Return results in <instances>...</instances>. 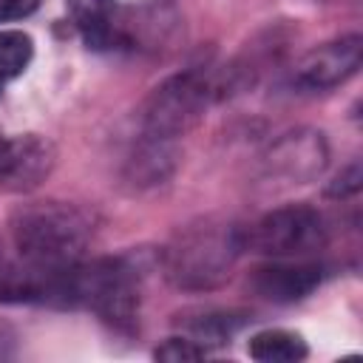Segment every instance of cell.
Instances as JSON below:
<instances>
[{"label": "cell", "mask_w": 363, "mask_h": 363, "mask_svg": "<svg viewBox=\"0 0 363 363\" xmlns=\"http://www.w3.org/2000/svg\"><path fill=\"white\" fill-rule=\"evenodd\" d=\"M65 6L91 48H111L116 43V0H65Z\"/></svg>", "instance_id": "10"}, {"label": "cell", "mask_w": 363, "mask_h": 363, "mask_svg": "<svg viewBox=\"0 0 363 363\" xmlns=\"http://www.w3.org/2000/svg\"><path fill=\"white\" fill-rule=\"evenodd\" d=\"M34 57V43L28 34L17 28L0 31V79H14L20 77Z\"/></svg>", "instance_id": "12"}, {"label": "cell", "mask_w": 363, "mask_h": 363, "mask_svg": "<svg viewBox=\"0 0 363 363\" xmlns=\"http://www.w3.org/2000/svg\"><path fill=\"white\" fill-rule=\"evenodd\" d=\"M0 88H3V79H0Z\"/></svg>", "instance_id": "15"}, {"label": "cell", "mask_w": 363, "mask_h": 363, "mask_svg": "<svg viewBox=\"0 0 363 363\" xmlns=\"http://www.w3.org/2000/svg\"><path fill=\"white\" fill-rule=\"evenodd\" d=\"M9 227L20 258L45 269H68L79 264L91 241V221L62 201L26 204L14 210Z\"/></svg>", "instance_id": "1"}, {"label": "cell", "mask_w": 363, "mask_h": 363, "mask_svg": "<svg viewBox=\"0 0 363 363\" xmlns=\"http://www.w3.org/2000/svg\"><path fill=\"white\" fill-rule=\"evenodd\" d=\"M247 352H250V357H255L261 363H295V360L306 357V343L295 332L267 329L250 340Z\"/></svg>", "instance_id": "11"}, {"label": "cell", "mask_w": 363, "mask_h": 363, "mask_svg": "<svg viewBox=\"0 0 363 363\" xmlns=\"http://www.w3.org/2000/svg\"><path fill=\"white\" fill-rule=\"evenodd\" d=\"M156 360H167V363H187V360H201L207 354L204 346H199L196 340H184V337H170L164 340L156 352Z\"/></svg>", "instance_id": "13"}, {"label": "cell", "mask_w": 363, "mask_h": 363, "mask_svg": "<svg viewBox=\"0 0 363 363\" xmlns=\"http://www.w3.org/2000/svg\"><path fill=\"white\" fill-rule=\"evenodd\" d=\"M54 167V150L45 139L26 133L6 139L0 133V193L34 190Z\"/></svg>", "instance_id": "6"}, {"label": "cell", "mask_w": 363, "mask_h": 363, "mask_svg": "<svg viewBox=\"0 0 363 363\" xmlns=\"http://www.w3.org/2000/svg\"><path fill=\"white\" fill-rule=\"evenodd\" d=\"M244 241L230 224H190L167 247V275L184 289H210L230 275Z\"/></svg>", "instance_id": "2"}, {"label": "cell", "mask_w": 363, "mask_h": 363, "mask_svg": "<svg viewBox=\"0 0 363 363\" xmlns=\"http://www.w3.org/2000/svg\"><path fill=\"white\" fill-rule=\"evenodd\" d=\"M250 247L275 258H295L326 244L323 216L309 204H286L267 213L250 230Z\"/></svg>", "instance_id": "4"}, {"label": "cell", "mask_w": 363, "mask_h": 363, "mask_svg": "<svg viewBox=\"0 0 363 363\" xmlns=\"http://www.w3.org/2000/svg\"><path fill=\"white\" fill-rule=\"evenodd\" d=\"M74 303H88L111 323H128L136 315V281L133 272L113 258L74 267Z\"/></svg>", "instance_id": "5"}, {"label": "cell", "mask_w": 363, "mask_h": 363, "mask_svg": "<svg viewBox=\"0 0 363 363\" xmlns=\"http://www.w3.org/2000/svg\"><path fill=\"white\" fill-rule=\"evenodd\" d=\"M210 99V82L199 71L164 79L142 105V125L153 139H173L190 130Z\"/></svg>", "instance_id": "3"}, {"label": "cell", "mask_w": 363, "mask_h": 363, "mask_svg": "<svg viewBox=\"0 0 363 363\" xmlns=\"http://www.w3.org/2000/svg\"><path fill=\"white\" fill-rule=\"evenodd\" d=\"M40 0H0V23L6 20H23L31 11H37Z\"/></svg>", "instance_id": "14"}, {"label": "cell", "mask_w": 363, "mask_h": 363, "mask_svg": "<svg viewBox=\"0 0 363 363\" xmlns=\"http://www.w3.org/2000/svg\"><path fill=\"white\" fill-rule=\"evenodd\" d=\"M360 51H363V40L357 34L323 43L301 57V62L295 65V82L309 91L335 88L360 68Z\"/></svg>", "instance_id": "7"}, {"label": "cell", "mask_w": 363, "mask_h": 363, "mask_svg": "<svg viewBox=\"0 0 363 363\" xmlns=\"http://www.w3.org/2000/svg\"><path fill=\"white\" fill-rule=\"evenodd\" d=\"M267 162L272 173H281L295 184L309 182L326 164V142L320 133H312V130L286 133L281 142H275Z\"/></svg>", "instance_id": "8"}, {"label": "cell", "mask_w": 363, "mask_h": 363, "mask_svg": "<svg viewBox=\"0 0 363 363\" xmlns=\"http://www.w3.org/2000/svg\"><path fill=\"white\" fill-rule=\"evenodd\" d=\"M252 289L275 303H292L306 298L320 284V267L318 264H269L258 267L250 278Z\"/></svg>", "instance_id": "9"}]
</instances>
